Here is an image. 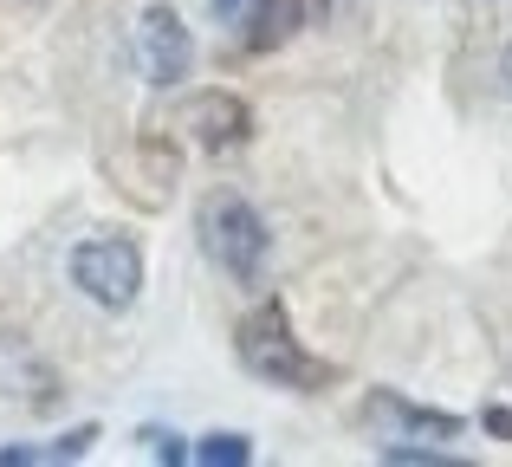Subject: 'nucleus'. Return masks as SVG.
Returning <instances> with one entry per match:
<instances>
[{
  "mask_svg": "<svg viewBox=\"0 0 512 467\" xmlns=\"http://www.w3.org/2000/svg\"><path fill=\"white\" fill-rule=\"evenodd\" d=\"M234 351H240V364H247L253 377H260V383H279V390H318V383L331 377V364H318V357L299 351L292 318H286V305H279V299L253 305V312L240 318Z\"/></svg>",
  "mask_w": 512,
  "mask_h": 467,
  "instance_id": "1",
  "label": "nucleus"
},
{
  "mask_svg": "<svg viewBox=\"0 0 512 467\" xmlns=\"http://www.w3.org/2000/svg\"><path fill=\"white\" fill-rule=\"evenodd\" d=\"M201 247H208V260L221 266L227 279L253 286V279L266 273V247H273V234H266L260 208H253L247 195L221 189V195L201 202Z\"/></svg>",
  "mask_w": 512,
  "mask_h": 467,
  "instance_id": "2",
  "label": "nucleus"
},
{
  "mask_svg": "<svg viewBox=\"0 0 512 467\" xmlns=\"http://www.w3.org/2000/svg\"><path fill=\"white\" fill-rule=\"evenodd\" d=\"M72 286L85 292V299H98L104 312L137 305V292H143V253H137V240H124V234L85 240V247L72 253Z\"/></svg>",
  "mask_w": 512,
  "mask_h": 467,
  "instance_id": "3",
  "label": "nucleus"
},
{
  "mask_svg": "<svg viewBox=\"0 0 512 467\" xmlns=\"http://www.w3.org/2000/svg\"><path fill=\"white\" fill-rule=\"evenodd\" d=\"M137 59H143V78L150 85H182L188 65H195V39L188 26L175 20V7H150L137 26Z\"/></svg>",
  "mask_w": 512,
  "mask_h": 467,
  "instance_id": "4",
  "label": "nucleus"
},
{
  "mask_svg": "<svg viewBox=\"0 0 512 467\" xmlns=\"http://www.w3.org/2000/svg\"><path fill=\"white\" fill-rule=\"evenodd\" d=\"M182 130H195L201 150H240L247 130H253V111L234 98V91H201V98H188Z\"/></svg>",
  "mask_w": 512,
  "mask_h": 467,
  "instance_id": "5",
  "label": "nucleus"
},
{
  "mask_svg": "<svg viewBox=\"0 0 512 467\" xmlns=\"http://www.w3.org/2000/svg\"><path fill=\"white\" fill-rule=\"evenodd\" d=\"M312 7L318 0H260V13H253V26H247V52H273V46H286V39H299L305 26H312Z\"/></svg>",
  "mask_w": 512,
  "mask_h": 467,
  "instance_id": "6",
  "label": "nucleus"
},
{
  "mask_svg": "<svg viewBox=\"0 0 512 467\" xmlns=\"http://www.w3.org/2000/svg\"><path fill=\"white\" fill-rule=\"evenodd\" d=\"M188 455H195L201 467H247L253 461V442H247V435H234V429H214V435H201Z\"/></svg>",
  "mask_w": 512,
  "mask_h": 467,
  "instance_id": "7",
  "label": "nucleus"
},
{
  "mask_svg": "<svg viewBox=\"0 0 512 467\" xmlns=\"http://www.w3.org/2000/svg\"><path fill=\"white\" fill-rule=\"evenodd\" d=\"M370 409L409 422V429H428V435H461V416H448V409H415V403H396V396H376Z\"/></svg>",
  "mask_w": 512,
  "mask_h": 467,
  "instance_id": "8",
  "label": "nucleus"
},
{
  "mask_svg": "<svg viewBox=\"0 0 512 467\" xmlns=\"http://www.w3.org/2000/svg\"><path fill=\"white\" fill-rule=\"evenodd\" d=\"M137 442H143V455H150V461H169V467L188 461V442L175 429H156V422H150V429H137Z\"/></svg>",
  "mask_w": 512,
  "mask_h": 467,
  "instance_id": "9",
  "label": "nucleus"
},
{
  "mask_svg": "<svg viewBox=\"0 0 512 467\" xmlns=\"http://www.w3.org/2000/svg\"><path fill=\"white\" fill-rule=\"evenodd\" d=\"M383 461H389V467H467V461L441 455V448H409V442H389Z\"/></svg>",
  "mask_w": 512,
  "mask_h": 467,
  "instance_id": "10",
  "label": "nucleus"
},
{
  "mask_svg": "<svg viewBox=\"0 0 512 467\" xmlns=\"http://www.w3.org/2000/svg\"><path fill=\"white\" fill-rule=\"evenodd\" d=\"M91 442H98V429H91V422H78V429H65L59 442L46 448V461H78V455H85Z\"/></svg>",
  "mask_w": 512,
  "mask_h": 467,
  "instance_id": "11",
  "label": "nucleus"
},
{
  "mask_svg": "<svg viewBox=\"0 0 512 467\" xmlns=\"http://www.w3.org/2000/svg\"><path fill=\"white\" fill-rule=\"evenodd\" d=\"M487 435H500V442H512V409H487Z\"/></svg>",
  "mask_w": 512,
  "mask_h": 467,
  "instance_id": "12",
  "label": "nucleus"
},
{
  "mask_svg": "<svg viewBox=\"0 0 512 467\" xmlns=\"http://www.w3.org/2000/svg\"><path fill=\"white\" fill-rule=\"evenodd\" d=\"M240 7H247V0H214V13H221V20H234Z\"/></svg>",
  "mask_w": 512,
  "mask_h": 467,
  "instance_id": "13",
  "label": "nucleus"
},
{
  "mask_svg": "<svg viewBox=\"0 0 512 467\" xmlns=\"http://www.w3.org/2000/svg\"><path fill=\"white\" fill-rule=\"evenodd\" d=\"M500 78H506V91H512V46H506V59H500Z\"/></svg>",
  "mask_w": 512,
  "mask_h": 467,
  "instance_id": "14",
  "label": "nucleus"
}]
</instances>
